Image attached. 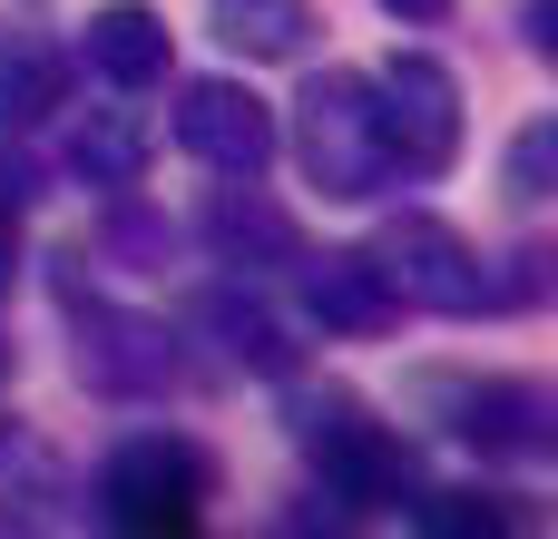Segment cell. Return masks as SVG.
<instances>
[{
    "label": "cell",
    "instance_id": "52a82bcc",
    "mask_svg": "<svg viewBox=\"0 0 558 539\" xmlns=\"http://www.w3.org/2000/svg\"><path fill=\"white\" fill-rule=\"evenodd\" d=\"M422 393H432L441 432L471 442L481 462H549V452H558V403L539 393V383H520V373H490V383H471V373H432Z\"/></svg>",
    "mask_w": 558,
    "mask_h": 539
},
{
    "label": "cell",
    "instance_id": "ac0fdd59",
    "mask_svg": "<svg viewBox=\"0 0 558 539\" xmlns=\"http://www.w3.org/2000/svg\"><path fill=\"white\" fill-rule=\"evenodd\" d=\"M500 187H510V206H549V196H558V118H549V108H539V118L510 137Z\"/></svg>",
    "mask_w": 558,
    "mask_h": 539
},
{
    "label": "cell",
    "instance_id": "6da1fadb",
    "mask_svg": "<svg viewBox=\"0 0 558 539\" xmlns=\"http://www.w3.org/2000/svg\"><path fill=\"white\" fill-rule=\"evenodd\" d=\"M284 432H294V452L314 462V481H324V501L333 511H402L412 491H422V452L392 432V422H373L353 393H294L284 403Z\"/></svg>",
    "mask_w": 558,
    "mask_h": 539
},
{
    "label": "cell",
    "instance_id": "7a4b0ae2",
    "mask_svg": "<svg viewBox=\"0 0 558 539\" xmlns=\"http://www.w3.org/2000/svg\"><path fill=\"white\" fill-rule=\"evenodd\" d=\"M294 167H304V187H324L343 206H373L383 187H402L373 69H314L304 79V98H294Z\"/></svg>",
    "mask_w": 558,
    "mask_h": 539
},
{
    "label": "cell",
    "instance_id": "8992f818",
    "mask_svg": "<svg viewBox=\"0 0 558 539\" xmlns=\"http://www.w3.org/2000/svg\"><path fill=\"white\" fill-rule=\"evenodd\" d=\"M373 88H383L392 167H402V177H451V167H461V137H471L461 79H451L432 49H392V59L373 69Z\"/></svg>",
    "mask_w": 558,
    "mask_h": 539
},
{
    "label": "cell",
    "instance_id": "5b68a950",
    "mask_svg": "<svg viewBox=\"0 0 558 539\" xmlns=\"http://www.w3.org/2000/svg\"><path fill=\"white\" fill-rule=\"evenodd\" d=\"M373 265H383V285H392L402 314H441V324L500 314V265H490L461 226H441V216H422V206H402V216L373 236Z\"/></svg>",
    "mask_w": 558,
    "mask_h": 539
},
{
    "label": "cell",
    "instance_id": "7c38bea8",
    "mask_svg": "<svg viewBox=\"0 0 558 539\" xmlns=\"http://www.w3.org/2000/svg\"><path fill=\"white\" fill-rule=\"evenodd\" d=\"M186 324H196L235 373H255V383H284V373L304 363V344L284 334V314H275L265 295H245V275H235V285H206V295L186 304Z\"/></svg>",
    "mask_w": 558,
    "mask_h": 539
},
{
    "label": "cell",
    "instance_id": "e0dca14e",
    "mask_svg": "<svg viewBox=\"0 0 558 539\" xmlns=\"http://www.w3.org/2000/svg\"><path fill=\"white\" fill-rule=\"evenodd\" d=\"M412 520L432 539H510L530 511L510 491H412Z\"/></svg>",
    "mask_w": 558,
    "mask_h": 539
},
{
    "label": "cell",
    "instance_id": "9c48e42d",
    "mask_svg": "<svg viewBox=\"0 0 558 539\" xmlns=\"http://www.w3.org/2000/svg\"><path fill=\"white\" fill-rule=\"evenodd\" d=\"M196 236H206V255L235 265V275H294V265H304V226H294V206H275L255 177H226V187L196 206Z\"/></svg>",
    "mask_w": 558,
    "mask_h": 539
},
{
    "label": "cell",
    "instance_id": "44dd1931",
    "mask_svg": "<svg viewBox=\"0 0 558 539\" xmlns=\"http://www.w3.org/2000/svg\"><path fill=\"white\" fill-rule=\"evenodd\" d=\"M549 20H558V0H530V49H539V59L558 49V29H549Z\"/></svg>",
    "mask_w": 558,
    "mask_h": 539
},
{
    "label": "cell",
    "instance_id": "d6986e66",
    "mask_svg": "<svg viewBox=\"0 0 558 539\" xmlns=\"http://www.w3.org/2000/svg\"><path fill=\"white\" fill-rule=\"evenodd\" d=\"M29 206H39V167H29V157L0 137V226H20Z\"/></svg>",
    "mask_w": 558,
    "mask_h": 539
},
{
    "label": "cell",
    "instance_id": "ba28073f",
    "mask_svg": "<svg viewBox=\"0 0 558 539\" xmlns=\"http://www.w3.org/2000/svg\"><path fill=\"white\" fill-rule=\"evenodd\" d=\"M177 147L206 167V177H265L275 167V147H284V128H275V108L245 88V79H186L177 88Z\"/></svg>",
    "mask_w": 558,
    "mask_h": 539
},
{
    "label": "cell",
    "instance_id": "277c9868",
    "mask_svg": "<svg viewBox=\"0 0 558 539\" xmlns=\"http://www.w3.org/2000/svg\"><path fill=\"white\" fill-rule=\"evenodd\" d=\"M59 314H69V334H78V383L88 393H108V403H157L167 383H177V334H167V314H147V304H118L108 285H88L69 255H59Z\"/></svg>",
    "mask_w": 558,
    "mask_h": 539
},
{
    "label": "cell",
    "instance_id": "7402d4cb",
    "mask_svg": "<svg viewBox=\"0 0 558 539\" xmlns=\"http://www.w3.org/2000/svg\"><path fill=\"white\" fill-rule=\"evenodd\" d=\"M10 285H20V226H0V304H10Z\"/></svg>",
    "mask_w": 558,
    "mask_h": 539
},
{
    "label": "cell",
    "instance_id": "3957f363",
    "mask_svg": "<svg viewBox=\"0 0 558 539\" xmlns=\"http://www.w3.org/2000/svg\"><path fill=\"white\" fill-rule=\"evenodd\" d=\"M206 501H216V462H206V442H186V432H128V442L98 462V520L128 530V539L206 530Z\"/></svg>",
    "mask_w": 558,
    "mask_h": 539
},
{
    "label": "cell",
    "instance_id": "9a60e30c",
    "mask_svg": "<svg viewBox=\"0 0 558 539\" xmlns=\"http://www.w3.org/2000/svg\"><path fill=\"white\" fill-rule=\"evenodd\" d=\"M147 118H128V108H98V118H78L69 128V177H88V187H108V196H128L137 177H147Z\"/></svg>",
    "mask_w": 558,
    "mask_h": 539
},
{
    "label": "cell",
    "instance_id": "603a6c76",
    "mask_svg": "<svg viewBox=\"0 0 558 539\" xmlns=\"http://www.w3.org/2000/svg\"><path fill=\"white\" fill-rule=\"evenodd\" d=\"M0 383H10V344H0Z\"/></svg>",
    "mask_w": 558,
    "mask_h": 539
},
{
    "label": "cell",
    "instance_id": "5bb4252c",
    "mask_svg": "<svg viewBox=\"0 0 558 539\" xmlns=\"http://www.w3.org/2000/svg\"><path fill=\"white\" fill-rule=\"evenodd\" d=\"M49 520H69V462L39 432L0 422V530H49Z\"/></svg>",
    "mask_w": 558,
    "mask_h": 539
},
{
    "label": "cell",
    "instance_id": "ffe728a7",
    "mask_svg": "<svg viewBox=\"0 0 558 539\" xmlns=\"http://www.w3.org/2000/svg\"><path fill=\"white\" fill-rule=\"evenodd\" d=\"M383 10H392L402 29H432V20H451V0H383Z\"/></svg>",
    "mask_w": 558,
    "mask_h": 539
},
{
    "label": "cell",
    "instance_id": "30bf717a",
    "mask_svg": "<svg viewBox=\"0 0 558 539\" xmlns=\"http://www.w3.org/2000/svg\"><path fill=\"white\" fill-rule=\"evenodd\" d=\"M69 59H78L88 79H108L118 98H137V88H167V69H177V29H167V10H147V0H108V10L78 20Z\"/></svg>",
    "mask_w": 558,
    "mask_h": 539
},
{
    "label": "cell",
    "instance_id": "8fae6325",
    "mask_svg": "<svg viewBox=\"0 0 558 539\" xmlns=\"http://www.w3.org/2000/svg\"><path fill=\"white\" fill-rule=\"evenodd\" d=\"M69 79H78V59H69V39H59L39 10L0 20V137L59 118V108H69Z\"/></svg>",
    "mask_w": 558,
    "mask_h": 539
},
{
    "label": "cell",
    "instance_id": "2e32d148",
    "mask_svg": "<svg viewBox=\"0 0 558 539\" xmlns=\"http://www.w3.org/2000/svg\"><path fill=\"white\" fill-rule=\"evenodd\" d=\"M314 29H324L314 0H216V39L235 59H304Z\"/></svg>",
    "mask_w": 558,
    "mask_h": 539
},
{
    "label": "cell",
    "instance_id": "4fadbf2b",
    "mask_svg": "<svg viewBox=\"0 0 558 539\" xmlns=\"http://www.w3.org/2000/svg\"><path fill=\"white\" fill-rule=\"evenodd\" d=\"M304 314L324 324V334H392L402 324V304H392V285H383V265H373V245H333V255H314L304 245Z\"/></svg>",
    "mask_w": 558,
    "mask_h": 539
}]
</instances>
